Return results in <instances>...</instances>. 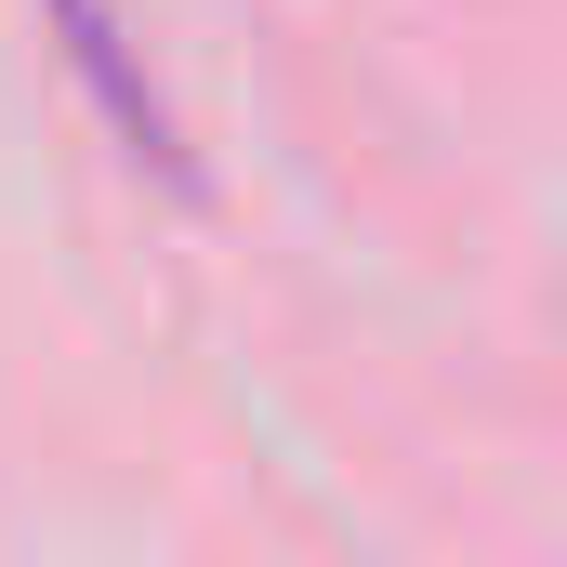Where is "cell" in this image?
<instances>
[{
    "label": "cell",
    "mask_w": 567,
    "mask_h": 567,
    "mask_svg": "<svg viewBox=\"0 0 567 567\" xmlns=\"http://www.w3.org/2000/svg\"><path fill=\"white\" fill-rule=\"evenodd\" d=\"M53 27H66V66L106 93V120H120V145L133 158H158V172H185V145H172V106H158V80L133 66V40H120V13L106 0H53Z\"/></svg>",
    "instance_id": "1"
}]
</instances>
